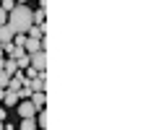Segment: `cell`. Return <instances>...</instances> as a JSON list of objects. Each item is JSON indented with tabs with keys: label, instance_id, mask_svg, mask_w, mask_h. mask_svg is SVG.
<instances>
[{
	"label": "cell",
	"instance_id": "8992f818",
	"mask_svg": "<svg viewBox=\"0 0 156 130\" xmlns=\"http://www.w3.org/2000/svg\"><path fill=\"white\" fill-rule=\"evenodd\" d=\"M3 107H8V109H16V104H18V94L16 91H11V89H5V94H3Z\"/></svg>",
	"mask_w": 156,
	"mask_h": 130
},
{
	"label": "cell",
	"instance_id": "ba28073f",
	"mask_svg": "<svg viewBox=\"0 0 156 130\" xmlns=\"http://www.w3.org/2000/svg\"><path fill=\"white\" fill-rule=\"evenodd\" d=\"M29 99H31V104H34L37 109H44V107H47V94H44V91H31Z\"/></svg>",
	"mask_w": 156,
	"mask_h": 130
},
{
	"label": "cell",
	"instance_id": "6da1fadb",
	"mask_svg": "<svg viewBox=\"0 0 156 130\" xmlns=\"http://www.w3.org/2000/svg\"><path fill=\"white\" fill-rule=\"evenodd\" d=\"M31 13H34V11L26 5V3H18V5H13L11 11H8V26H11L16 34H26L29 26L34 23Z\"/></svg>",
	"mask_w": 156,
	"mask_h": 130
},
{
	"label": "cell",
	"instance_id": "8fae6325",
	"mask_svg": "<svg viewBox=\"0 0 156 130\" xmlns=\"http://www.w3.org/2000/svg\"><path fill=\"white\" fill-rule=\"evenodd\" d=\"M3 70H5L8 76H13V73H16V70H18V65H16V60H13V57H8V60L3 62Z\"/></svg>",
	"mask_w": 156,
	"mask_h": 130
},
{
	"label": "cell",
	"instance_id": "4fadbf2b",
	"mask_svg": "<svg viewBox=\"0 0 156 130\" xmlns=\"http://www.w3.org/2000/svg\"><path fill=\"white\" fill-rule=\"evenodd\" d=\"M37 112H39V122L37 125H39V128H50L52 122H50V117H47V112H44V109H37Z\"/></svg>",
	"mask_w": 156,
	"mask_h": 130
},
{
	"label": "cell",
	"instance_id": "9c48e42d",
	"mask_svg": "<svg viewBox=\"0 0 156 130\" xmlns=\"http://www.w3.org/2000/svg\"><path fill=\"white\" fill-rule=\"evenodd\" d=\"M13 37H16V31H13L8 23H3V26H0V44H8V42H13Z\"/></svg>",
	"mask_w": 156,
	"mask_h": 130
},
{
	"label": "cell",
	"instance_id": "5bb4252c",
	"mask_svg": "<svg viewBox=\"0 0 156 130\" xmlns=\"http://www.w3.org/2000/svg\"><path fill=\"white\" fill-rule=\"evenodd\" d=\"M8 81H11V76H8L3 68H0V89H8Z\"/></svg>",
	"mask_w": 156,
	"mask_h": 130
},
{
	"label": "cell",
	"instance_id": "e0dca14e",
	"mask_svg": "<svg viewBox=\"0 0 156 130\" xmlns=\"http://www.w3.org/2000/svg\"><path fill=\"white\" fill-rule=\"evenodd\" d=\"M37 3H39V0H37Z\"/></svg>",
	"mask_w": 156,
	"mask_h": 130
},
{
	"label": "cell",
	"instance_id": "7c38bea8",
	"mask_svg": "<svg viewBox=\"0 0 156 130\" xmlns=\"http://www.w3.org/2000/svg\"><path fill=\"white\" fill-rule=\"evenodd\" d=\"M21 128L23 130H34L37 128V114H34V117H21Z\"/></svg>",
	"mask_w": 156,
	"mask_h": 130
},
{
	"label": "cell",
	"instance_id": "277c9868",
	"mask_svg": "<svg viewBox=\"0 0 156 130\" xmlns=\"http://www.w3.org/2000/svg\"><path fill=\"white\" fill-rule=\"evenodd\" d=\"M37 50H44V39L26 37V42H23V52H26V55H31V52H37Z\"/></svg>",
	"mask_w": 156,
	"mask_h": 130
},
{
	"label": "cell",
	"instance_id": "9a60e30c",
	"mask_svg": "<svg viewBox=\"0 0 156 130\" xmlns=\"http://www.w3.org/2000/svg\"><path fill=\"white\" fill-rule=\"evenodd\" d=\"M13 5H16V0H0V8H5V11H11Z\"/></svg>",
	"mask_w": 156,
	"mask_h": 130
},
{
	"label": "cell",
	"instance_id": "52a82bcc",
	"mask_svg": "<svg viewBox=\"0 0 156 130\" xmlns=\"http://www.w3.org/2000/svg\"><path fill=\"white\" fill-rule=\"evenodd\" d=\"M26 83L31 86V91H44V86H47V76H44V70H42L39 76H34L31 81H26Z\"/></svg>",
	"mask_w": 156,
	"mask_h": 130
},
{
	"label": "cell",
	"instance_id": "2e32d148",
	"mask_svg": "<svg viewBox=\"0 0 156 130\" xmlns=\"http://www.w3.org/2000/svg\"><path fill=\"white\" fill-rule=\"evenodd\" d=\"M3 23H8V11L5 8H0V26H3Z\"/></svg>",
	"mask_w": 156,
	"mask_h": 130
},
{
	"label": "cell",
	"instance_id": "30bf717a",
	"mask_svg": "<svg viewBox=\"0 0 156 130\" xmlns=\"http://www.w3.org/2000/svg\"><path fill=\"white\" fill-rule=\"evenodd\" d=\"M31 18H34V23H37V26H44V18H47V11L42 5H39V11L37 13H31Z\"/></svg>",
	"mask_w": 156,
	"mask_h": 130
},
{
	"label": "cell",
	"instance_id": "5b68a950",
	"mask_svg": "<svg viewBox=\"0 0 156 130\" xmlns=\"http://www.w3.org/2000/svg\"><path fill=\"white\" fill-rule=\"evenodd\" d=\"M23 83H26V76H23V73H21V68H18L16 73L11 76V81H8V89H11V91H18Z\"/></svg>",
	"mask_w": 156,
	"mask_h": 130
},
{
	"label": "cell",
	"instance_id": "3957f363",
	"mask_svg": "<svg viewBox=\"0 0 156 130\" xmlns=\"http://www.w3.org/2000/svg\"><path fill=\"white\" fill-rule=\"evenodd\" d=\"M16 112H18V117H34V114H37V107L31 104V99H26V102H21V99H18Z\"/></svg>",
	"mask_w": 156,
	"mask_h": 130
},
{
	"label": "cell",
	"instance_id": "7a4b0ae2",
	"mask_svg": "<svg viewBox=\"0 0 156 130\" xmlns=\"http://www.w3.org/2000/svg\"><path fill=\"white\" fill-rule=\"evenodd\" d=\"M29 65H31V68H37V73H42V70L47 68V52H44V50L31 52V55H29Z\"/></svg>",
	"mask_w": 156,
	"mask_h": 130
}]
</instances>
